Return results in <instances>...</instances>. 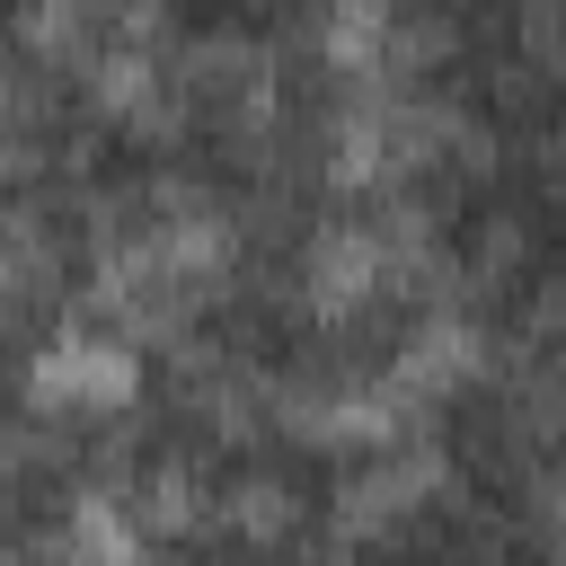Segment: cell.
Returning a JSON list of instances; mask_svg holds the SVG:
<instances>
[{
    "label": "cell",
    "instance_id": "2",
    "mask_svg": "<svg viewBox=\"0 0 566 566\" xmlns=\"http://www.w3.org/2000/svg\"><path fill=\"white\" fill-rule=\"evenodd\" d=\"M380 292V239L371 230H327L318 248H310V301L327 310V318H345V310H363Z\"/></svg>",
    "mask_w": 566,
    "mask_h": 566
},
{
    "label": "cell",
    "instance_id": "1",
    "mask_svg": "<svg viewBox=\"0 0 566 566\" xmlns=\"http://www.w3.org/2000/svg\"><path fill=\"white\" fill-rule=\"evenodd\" d=\"M133 389H142V363L124 345H106V336H62L27 371V398L44 416H115Z\"/></svg>",
    "mask_w": 566,
    "mask_h": 566
},
{
    "label": "cell",
    "instance_id": "3",
    "mask_svg": "<svg viewBox=\"0 0 566 566\" xmlns=\"http://www.w3.org/2000/svg\"><path fill=\"white\" fill-rule=\"evenodd\" d=\"M71 566H142V522H124V504L88 495L71 513Z\"/></svg>",
    "mask_w": 566,
    "mask_h": 566
}]
</instances>
